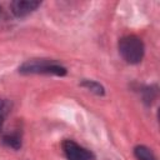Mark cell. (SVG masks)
Returning a JSON list of instances; mask_svg holds the SVG:
<instances>
[{"label":"cell","instance_id":"cell-3","mask_svg":"<svg viewBox=\"0 0 160 160\" xmlns=\"http://www.w3.org/2000/svg\"><path fill=\"white\" fill-rule=\"evenodd\" d=\"M62 150L68 160H94V154L82 148L81 145L76 144L72 140H65L62 142Z\"/></svg>","mask_w":160,"mask_h":160},{"label":"cell","instance_id":"cell-5","mask_svg":"<svg viewBox=\"0 0 160 160\" xmlns=\"http://www.w3.org/2000/svg\"><path fill=\"white\" fill-rule=\"evenodd\" d=\"M134 155L138 160H156L154 152L145 145H138L134 149Z\"/></svg>","mask_w":160,"mask_h":160},{"label":"cell","instance_id":"cell-10","mask_svg":"<svg viewBox=\"0 0 160 160\" xmlns=\"http://www.w3.org/2000/svg\"><path fill=\"white\" fill-rule=\"evenodd\" d=\"M1 14H2V8H1V5H0V16H1Z\"/></svg>","mask_w":160,"mask_h":160},{"label":"cell","instance_id":"cell-7","mask_svg":"<svg viewBox=\"0 0 160 160\" xmlns=\"http://www.w3.org/2000/svg\"><path fill=\"white\" fill-rule=\"evenodd\" d=\"M82 86H85L86 89H89L91 92L96 94V95H104L105 94V89L102 85H100L99 82L96 81H92V80H84L81 82Z\"/></svg>","mask_w":160,"mask_h":160},{"label":"cell","instance_id":"cell-1","mask_svg":"<svg viewBox=\"0 0 160 160\" xmlns=\"http://www.w3.org/2000/svg\"><path fill=\"white\" fill-rule=\"evenodd\" d=\"M119 52L121 58L129 64H138L142 60L145 46L140 38L135 35H128L119 41Z\"/></svg>","mask_w":160,"mask_h":160},{"label":"cell","instance_id":"cell-6","mask_svg":"<svg viewBox=\"0 0 160 160\" xmlns=\"http://www.w3.org/2000/svg\"><path fill=\"white\" fill-rule=\"evenodd\" d=\"M2 141L6 146L11 148V149H20L21 148V136L19 132H11V134H6L2 138Z\"/></svg>","mask_w":160,"mask_h":160},{"label":"cell","instance_id":"cell-8","mask_svg":"<svg viewBox=\"0 0 160 160\" xmlns=\"http://www.w3.org/2000/svg\"><path fill=\"white\" fill-rule=\"evenodd\" d=\"M10 109H11L10 101H8L5 99H0V126L4 124L6 116L9 115Z\"/></svg>","mask_w":160,"mask_h":160},{"label":"cell","instance_id":"cell-4","mask_svg":"<svg viewBox=\"0 0 160 160\" xmlns=\"http://www.w3.org/2000/svg\"><path fill=\"white\" fill-rule=\"evenodd\" d=\"M11 11L18 18H24L40 6V1H29V0H16L11 2Z\"/></svg>","mask_w":160,"mask_h":160},{"label":"cell","instance_id":"cell-9","mask_svg":"<svg viewBox=\"0 0 160 160\" xmlns=\"http://www.w3.org/2000/svg\"><path fill=\"white\" fill-rule=\"evenodd\" d=\"M142 98H144V101L146 104H150L155 98H156V88H146L142 90Z\"/></svg>","mask_w":160,"mask_h":160},{"label":"cell","instance_id":"cell-2","mask_svg":"<svg viewBox=\"0 0 160 160\" xmlns=\"http://www.w3.org/2000/svg\"><path fill=\"white\" fill-rule=\"evenodd\" d=\"M19 71L22 74H51L62 76L66 74V69L60 64L49 60H31L24 62Z\"/></svg>","mask_w":160,"mask_h":160}]
</instances>
